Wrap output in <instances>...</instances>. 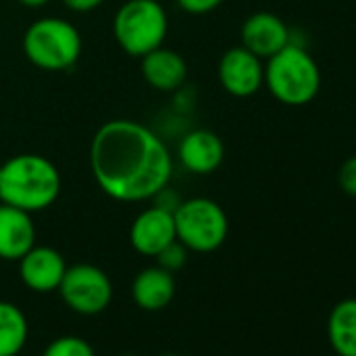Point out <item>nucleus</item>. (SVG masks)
Segmentation results:
<instances>
[{
  "mask_svg": "<svg viewBox=\"0 0 356 356\" xmlns=\"http://www.w3.org/2000/svg\"><path fill=\"white\" fill-rule=\"evenodd\" d=\"M24 53L44 72H63L80 59L82 36L74 24L61 17H42L26 30Z\"/></svg>",
  "mask_w": 356,
  "mask_h": 356,
  "instance_id": "nucleus-4",
  "label": "nucleus"
},
{
  "mask_svg": "<svg viewBox=\"0 0 356 356\" xmlns=\"http://www.w3.org/2000/svg\"><path fill=\"white\" fill-rule=\"evenodd\" d=\"M67 270L63 256L47 245H34L24 258H19L22 281L32 291H55L61 285V279Z\"/></svg>",
  "mask_w": 356,
  "mask_h": 356,
  "instance_id": "nucleus-11",
  "label": "nucleus"
},
{
  "mask_svg": "<svg viewBox=\"0 0 356 356\" xmlns=\"http://www.w3.org/2000/svg\"><path fill=\"white\" fill-rule=\"evenodd\" d=\"M161 356H181V354H161Z\"/></svg>",
  "mask_w": 356,
  "mask_h": 356,
  "instance_id": "nucleus-24",
  "label": "nucleus"
},
{
  "mask_svg": "<svg viewBox=\"0 0 356 356\" xmlns=\"http://www.w3.org/2000/svg\"><path fill=\"white\" fill-rule=\"evenodd\" d=\"M168 34V15L157 0H126L113 17V36L130 57H145L161 47Z\"/></svg>",
  "mask_w": 356,
  "mask_h": 356,
  "instance_id": "nucleus-5",
  "label": "nucleus"
},
{
  "mask_svg": "<svg viewBox=\"0 0 356 356\" xmlns=\"http://www.w3.org/2000/svg\"><path fill=\"white\" fill-rule=\"evenodd\" d=\"M327 335L339 356H356V298L341 300L333 306L327 318Z\"/></svg>",
  "mask_w": 356,
  "mask_h": 356,
  "instance_id": "nucleus-16",
  "label": "nucleus"
},
{
  "mask_svg": "<svg viewBox=\"0 0 356 356\" xmlns=\"http://www.w3.org/2000/svg\"><path fill=\"white\" fill-rule=\"evenodd\" d=\"M176 239L189 252H216L229 235V218L225 210L208 197L181 202L174 210Z\"/></svg>",
  "mask_w": 356,
  "mask_h": 356,
  "instance_id": "nucleus-6",
  "label": "nucleus"
},
{
  "mask_svg": "<svg viewBox=\"0 0 356 356\" xmlns=\"http://www.w3.org/2000/svg\"><path fill=\"white\" fill-rule=\"evenodd\" d=\"M140 70H143V78L147 80V84L161 92L178 90L185 84L187 74H189L187 61L183 59V55L172 49H163V47H157L145 57H140Z\"/></svg>",
  "mask_w": 356,
  "mask_h": 356,
  "instance_id": "nucleus-14",
  "label": "nucleus"
},
{
  "mask_svg": "<svg viewBox=\"0 0 356 356\" xmlns=\"http://www.w3.org/2000/svg\"><path fill=\"white\" fill-rule=\"evenodd\" d=\"M36 245V225L30 212L0 204V258L19 260Z\"/></svg>",
  "mask_w": 356,
  "mask_h": 356,
  "instance_id": "nucleus-12",
  "label": "nucleus"
},
{
  "mask_svg": "<svg viewBox=\"0 0 356 356\" xmlns=\"http://www.w3.org/2000/svg\"><path fill=\"white\" fill-rule=\"evenodd\" d=\"M61 193V174L57 165L38 153H19L0 170V202L24 212L51 208Z\"/></svg>",
  "mask_w": 356,
  "mask_h": 356,
  "instance_id": "nucleus-2",
  "label": "nucleus"
},
{
  "mask_svg": "<svg viewBox=\"0 0 356 356\" xmlns=\"http://www.w3.org/2000/svg\"><path fill=\"white\" fill-rule=\"evenodd\" d=\"M42 356H95L92 346L76 335H63L55 341H51Z\"/></svg>",
  "mask_w": 356,
  "mask_h": 356,
  "instance_id": "nucleus-18",
  "label": "nucleus"
},
{
  "mask_svg": "<svg viewBox=\"0 0 356 356\" xmlns=\"http://www.w3.org/2000/svg\"><path fill=\"white\" fill-rule=\"evenodd\" d=\"M178 159L191 174H212L225 159V143L212 130H193L178 145Z\"/></svg>",
  "mask_w": 356,
  "mask_h": 356,
  "instance_id": "nucleus-13",
  "label": "nucleus"
},
{
  "mask_svg": "<svg viewBox=\"0 0 356 356\" xmlns=\"http://www.w3.org/2000/svg\"><path fill=\"white\" fill-rule=\"evenodd\" d=\"M105 0H63V5L76 13H88L95 11L97 7H101Z\"/></svg>",
  "mask_w": 356,
  "mask_h": 356,
  "instance_id": "nucleus-22",
  "label": "nucleus"
},
{
  "mask_svg": "<svg viewBox=\"0 0 356 356\" xmlns=\"http://www.w3.org/2000/svg\"><path fill=\"white\" fill-rule=\"evenodd\" d=\"M19 3L28 9H40V7H47L51 0H19Z\"/></svg>",
  "mask_w": 356,
  "mask_h": 356,
  "instance_id": "nucleus-23",
  "label": "nucleus"
},
{
  "mask_svg": "<svg viewBox=\"0 0 356 356\" xmlns=\"http://www.w3.org/2000/svg\"><path fill=\"white\" fill-rule=\"evenodd\" d=\"M0 170H3V163H0Z\"/></svg>",
  "mask_w": 356,
  "mask_h": 356,
  "instance_id": "nucleus-26",
  "label": "nucleus"
},
{
  "mask_svg": "<svg viewBox=\"0 0 356 356\" xmlns=\"http://www.w3.org/2000/svg\"><path fill=\"white\" fill-rule=\"evenodd\" d=\"M124 356H134V354H124Z\"/></svg>",
  "mask_w": 356,
  "mask_h": 356,
  "instance_id": "nucleus-25",
  "label": "nucleus"
},
{
  "mask_svg": "<svg viewBox=\"0 0 356 356\" xmlns=\"http://www.w3.org/2000/svg\"><path fill=\"white\" fill-rule=\"evenodd\" d=\"M28 318L11 302H0V356H17L28 341Z\"/></svg>",
  "mask_w": 356,
  "mask_h": 356,
  "instance_id": "nucleus-17",
  "label": "nucleus"
},
{
  "mask_svg": "<svg viewBox=\"0 0 356 356\" xmlns=\"http://www.w3.org/2000/svg\"><path fill=\"white\" fill-rule=\"evenodd\" d=\"M218 80L222 88L233 97H252L264 86L262 59L250 53L245 47H233L220 57Z\"/></svg>",
  "mask_w": 356,
  "mask_h": 356,
  "instance_id": "nucleus-8",
  "label": "nucleus"
},
{
  "mask_svg": "<svg viewBox=\"0 0 356 356\" xmlns=\"http://www.w3.org/2000/svg\"><path fill=\"white\" fill-rule=\"evenodd\" d=\"M174 239H176L174 212L161 206L147 208L134 218L130 227V245L147 258H155Z\"/></svg>",
  "mask_w": 356,
  "mask_h": 356,
  "instance_id": "nucleus-10",
  "label": "nucleus"
},
{
  "mask_svg": "<svg viewBox=\"0 0 356 356\" xmlns=\"http://www.w3.org/2000/svg\"><path fill=\"white\" fill-rule=\"evenodd\" d=\"M337 181H339V187L343 193L356 197V155L348 157L341 163V168L337 172Z\"/></svg>",
  "mask_w": 356,
  "mask_h": 356,
  "instance_id": "nucleus-20",
  "label": "nucleus"
},
{
  "mask_svg": "<svg viewBox=\"0 0 356 356\" xmlns=\"http://www.w3.org/2000/svg\"><path fill=\"white\" fill-rule=\"evenodd\" d=\"M176 293V283L172 273L161 266H149L140 270L132 281V300L143 310H161L165 308Z\"/></svg>",
  "mask_w": 356,
  "mask_h": 356,
  "instance_id": "nucleus-15",
  "label": "nucleus"
},
{
  "mask_svg": "<svg viewBox=\"0 0 356 356\" xmlns=\"http://www.w3.org/2000/svg\"><path fill=\"white\" fill-rule=\"evenodd\" d=\"M90 168L101 191L124 204L157 197L174 172L163 140L134 120H109L97 130Z\"/></svg>",
  "mask_w": 356,
  "mask_h": 356,
  "instance_id": "nucleus-1",
  "label": "nucleus"
},
{
  "mask_svg": "<svg viewBox=\"0 0 356 356\" xmlns=\"http://www.w3.org/2000/svg\"><path fill=\"white\" fill-rule=\"evenodd\" d=\"M225 0H176V5L181 7L183 11L187 13H193V15H204V13H210L214 9H218Z\"/></svg>",
  "mask_w": 356,
  "mask_h": 356,
  "instance_id": "nucleus-21",
  "label": "nucleus"
},
{
  "mask_svg": "<svg viewBox=\"0 0 356 356\" xmlns=\"http://www.w3.org/2000/svg\"><path fill=\"white\" fill-rule=\"evenodd\" d=\"M157 266H161L163 270L168 273H176V270H181L185 264H187V258H189V250L178 241L174 239L172 243H168L157 256Z\"/></svg>",
  "mask_w": 356,
  "mask_h": 356,
  "instance_id": "nucleus-19",
  "label": "nucleus"
},
{
  "mask_svg": "<svg viewBox=\"0 0 356 356\" xmlns=\"http://www.w3.org/2000/svg\"><path fill=\"white\" fill-rule=\"evenodd\" d=\"M291 42V32L287 24L268 11L250 15L241 26V47L260 59H270L281 49Z\"/></svg>",
  "mask_w": 356,
  "mask_h": 356,
  "instance_id": "nucleus-9",
  "label": "nucleus"
},
{
  "mask_svg": "<svg viewBox=\"0 0 356 356\" xmlns=\"http://www.w3.org/2000/svg\"><path fill=\"white\" fill-rule=\"evenodd\" d=\"M59 293L63 302L78 314L95 316L103 312L113 296V285L105 270L95 264H74L67 266Z\"/></svg>",
  "mask_w": 356,
  "mask_h": 356,
  "instance_id": "nucleus-7",
  "label": "nucleus"
},
{
  "mask_svg": "<svg viewBox=\"0 0 356 356\" xmlns=\"http://www.w3.org/2000/svg\"><path fill=\"white\" fill-rule=\"evenodd\" d=\"M264 86L279 103L302 107L316 99L321 90V70L304 47L289 42L266 59Z\"/></svg>",
  "mask_w": 356,
  "mask_h": 356,
  "instance_id": "nucleus-3",
  "label": "nucleus"
}]
</instances>
